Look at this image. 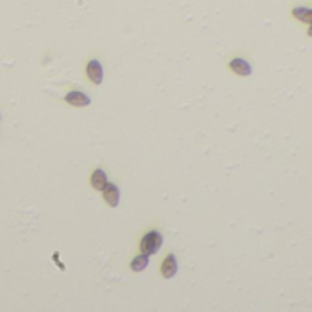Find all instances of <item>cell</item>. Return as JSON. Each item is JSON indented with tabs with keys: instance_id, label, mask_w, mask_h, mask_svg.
<instances>
[{
	"instance_id": "30bf717a",
	"label": "cell",
	"mask_w": 312,
	"mask_h": 312,
	"mask_svg": "<svg viewBox=\"0 0 312 312\" xmlns=\"http://www.w3.org/2000/svg\"><path fill=\"white\" fill-rule=\"evenodd\" d=\"M309 35L312 37V24H311V28H309Z\"/></svg>"
},
{
	"instance_id": "5b68a950",
	"label": "cell",
	"mask_w": 312,
	"mask_h": 312,
	"mask_svg": "<svg viewBox=\"0 0 312 312\" xmlns=\"http://www.w3.org/2000/svg\"><path fill=\"white\" fill-rule=\"evenodd\" d=\"M103 196L109 206H112V208L117 206V204H119V189H117V186L109 184V186L103 189Z\"/></svg>"
},
{
	"instance_id": "9c48e42d",
	"label": "cell",
	"mask_w": 312,
	"mask_h": 312,
	"mask_svg": "<svg viewBox=\"0 0 312 312\" xmlns=\"http://www.w3.org/2000/svg\"><path fill=\"white\" fill-rule=\"evenodd\" d=\"M292 13H294V17H296L298 20H301V22L312 24V9H309V7H296Z\"/></svg>"
},
{
	"instance_id": "ba28073f",
	"label": "cell",
	"mask_w": 312,
	"mask_h": 312,
	"mask_svg": "<svg viewBox=\"0 0 312 312\" xmlns=\"http://www.w3.org/2000/svg\"><path fill=\"white\" fill-rule=\"evenodd\" d=\"M149 257L151 255H147V254H140V255H136L134 259H132V263H130V268L134 270V272H143L145 268H147V265H149Z\"/></svg>"
},
{
	"instance_id": "8992f818",
	"label": "cell",
	"mask_w": 312,
	"mask_h": 312,
	"mask_svg": "<svg viewBox=\"0 0 312 312\" xmlns=\"http://www.w3.org/2000/svg\"><path fill=\"white\" fill-rule=\"evenodd\" d=\"M230 68H232L235 74H239V76H250V74H252V65L246 63L244 59H234V61L230 63Z\"/></svg>"
},
{
	"instance_id": "52a82bcc",
	"label": "cell",
	"mask_w": 312,
	"mask_h": 312,
	"mask_svg": "<svg viewBox=\"0 0 312 312\" xmlns=\"http://www.w3.org/2000/svg\"><path fill=\"white\" fill-rule=\"evenodd\" d=\"M92 186H94V189H98V191H103V189L109 186L107 173H105L103 169H96V171H94V175H92Z\"/></svg>"
},
{
	"instance_id": "6da1fadb",
	"label": "cell",
	"mask_w": 312,
	"mask_h": 312,
	"mask_svg": "<svg viewBox=\"0 0 312 312\" xmlns=\"http://www.w3.org/2000/svg\"><path fill=\"white\" fill-rule=\"evenodd\" d=\"M162 244H163L162 234H158V232H149V234H147L142 239V244H140V248H142L143 254L155 255L156 252L162 248Z\"/></svg>"
},
{
	"instance_id": "3957f363",
	"label": "cell",
	"mask_w": 312,
	"mask_h": 312,
	"mask_svg": "<svg viewBox=\"0 0 312 312\" xmlns=\"http://www.w3.org/2000/svg\"><path fill=\"white\" fill-rule=\"evenodd\" d=\"M66 103L74 105V107H86V105H90V98L83 94V92H78V90H72L66 94Z\"/></svg>"
},
{
	"instance_id": "277c9868",
	"label": "cell",
	"mask_w": 312,
	"mask_h": 312,
	"mask_svg": "<svg viewBox=\"0 0 312 312\" xmlns=\"http://www.w3.org/2000/svg\"><path fill=\"white\" fill-rule=\"evenodd\" d=\"M178 272V263H176V257L173 254L167 255L165 257V261H163V265H162V273H163V277H167V279H171L175 273Z\"/></svg>"
},
{
	"instance_id": "7a4b0ae2",
	"label": "cell",
	"mask_w": 312,
	"mask_h": 312,
	"mask_svg": "<svg viewBox=\"0 0 312 312\" xmlns=\"http://www.w3.org/2000/svg\"><path fill=\"white\" fill-rule=\"evenodd\" d=\"M86 76H88V79H90L92 83L99 85L103 81V66H101V63L99 61H90L86 65Z\"/></svg>"
}]
</instances>
